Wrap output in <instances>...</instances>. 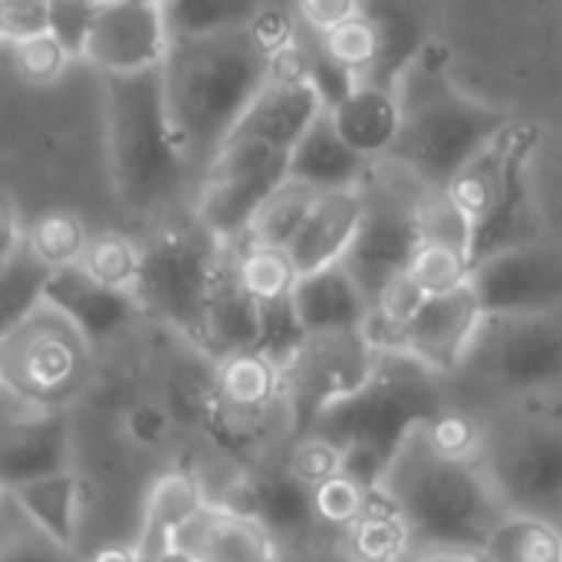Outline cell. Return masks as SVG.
<instances>
[{
	"label": "cell",
	"mask_w": 562,
	"mask_h": 562,
	"mask_svg": "<svg viewBox=\"0 0 562 562\" xmlns=\"http://www.w3.org/2000/svg\"><path fill=\"white\" fill-rule=\"evenodd\" d=\"M270 76L273 56L250 33V20L207 36L171 40L161 92L194 191Z\"/></svg>",
	"instance_id": "6da1fadb"
},
{
	"label": "cell",
	"mask_w": 562,
	"mask_h": 562,
	"mask_svg": "<svg viewBox=\"0 0 562 562\" xmlns=\"http://www.w3.org/2000/svg\"><path fill=\"white\" fill-rule=\"evenodd\" d=\"M105 158L119 204L142 221L175 214L184 191L194 201V178L168 122L161 69L105 76Z\"/></svg>",
	"instance_id": "7a4b0ae2"
},
{
	"label": "cell",
	"mask_w": 562,
	"mask_h": 562,
	"mask_svg": "<svg viewBox=\"0 0 562 562\" xmlns=\"http://www.w3.org/2000/svg\"><path fill=\"white\" fill-rule=\"evenodd\" d=\"M379 491L405 517L415 547L484 550L510 514L484 468L441 458L428 445L425 425L392 454Z\"/></svg>",
	"instance_id": "3957f363"
},
{
	"label": "cell",
	"mask_w": 562,
	"mask_h": 562,
	"mask_svg": "<svg viewBox=\"0 0 562 562\" xmlns=\"http://www.w3.org/2000/svg\"><path fill=\"white\" fill-rule=\"evenodd\" d=\"M395 92L405 109V128L392 158L428 188H448L477 151L514 125L510 112L474 99L451 82L445 53H438L431 40L405 66Z\"/></svg>",
	"instance_id": "277c9868"
},
{
	"label": "cell",
	"mask_w": 562,
	"mask_h": 562,
	"mask_svg": "<svg viewBox=\"0 0 562 562\" xmlns=\"http://www.w3.org/2000/svg\"><path fill=\"white\" fill-rule=\"evenodd\" d=\"M557 389H562V310L484 316L461 369L448 379L451 402L477 415Z\"/></svg>",
	"instance_id": "5b68a950"
},
{
	"label": "cell",
	"mask_w": 562,
	"mask_h": 562,
	"mask_svg": "<svg viewBox=\"0 0 562 562\" xmlns=\"http://www.w3.org/2000/svg\"><path fill=\"white\" fill-rule=\"evenodd\" d=\"M484 474L510 514L562 524V389L481 412Z\"/></svg>",
	"instance_id": "8992f818"
},
{
	"label": "cell",
	"mask_w": 562,
	"mask_h": 562,
	"mask_svg": "<svg viewBox=\"0 0 562 562\" xmlns=\"http://www.w3.org/2000/svg\"><path fill=\"white\" fill-rule=\"evenodd\" d=\"M451 405L448 382L408 359L405 352H379L369 382L333 405L313 428L339 451H369L385 464L402 441Z\"/></svg>",
	"instance_id": "52a82bcc"
},
{
	"label": "cell",
	"mask_w": 562,
	"mask_h": 562,
	"mask_svg": "<svg viewBox=\"0 0 562 562\" xmlns=\"http://www.w3.org/2000/svg\"><path fill=\"white\" fill-rule=\"evenodd\" d=\"M227 244L211 237L191 211L171 214L142 240L135 300L148 319L198 349L207 296Z\"/></svg>",
	"instance_id": "ba28073f"
},
{
	"label": "cell",
	"mask_w": 562,
	"mask_h": 562,
	"mask_svg": "<svg viewBox=\"0 0 562 562\" xmlns=\"http://www.w3.org/2000/svg\"><path fill=\"white\" fill-rule=\"evenodd\" d=\"M95 379V349L46 303L0 342V385L36 412H66Z\"/></svg>",
	"instance_id": "9c48e42d"
},
{
	"label": "cell",
	"mask_w": 562,
	"mask_h": 562,
	"mask_svg": "<svg viewBox=\"0 0 562 562\" xmlns=\"http://www.w3.org/2000/svg\"><path fill=\"white\" fill-rule=\"evenodd\" d=\"M428 184H422L408 168H402L395 158H382L366 165L359 178L362 191V224L356 234V244L342 267L352 273V280L369 296V306L382 283L408 267L415 247L422 244L418 224H415V204Z\"/></svg>",
	"instance_id": "30bf717a"
},
{
	"label": "cell",
	"mask_w": 562,
	"mask_h": 562,
	"mask_svg": "<svg viewBox=\"0 0 562 562\" xmlns=\"http://www.w3.org/2000/svg\"><path fill=\"white\" fill-rule=\"evenodd\" d=\"M286 151H277L254 138L231 135L221 155L198 181L191 214L221 244H240L257 211L286 181Z\"/></svg>",
	"instance_id": "8fae6325"
},
{
	"label": "cell",
	"mask_w": 562,
	"mask_h": 562,
	"mask_svg": "<svg viewBox=\"0 0 562 562\" xmlns=\"http://www.w3.org/2000/svg\"><path fill=\"white\" fill-rule=\"evenodd\" d=\"M375 359L379 352L366 333L303 336L293 356L280 366L293 435H310L333 405L356 395L369 382Z\"/></svg>",
	"instance_id": "7c38bea8"
},
{
	"label": "cell",
	"mask_w": 562,
	"mask_h": 562,
	"mask_svg": "<svg viewBox=\"0 0 562 562\" xmlns=\"http://www.w3.org/2000/svg\"><path fill=\"white\" fill-rule=\"evenodd\" d=\"M471 290L484 316L562 310V247L543 240L487 247L474 260Z\"/></svg>",
	"instance_id": "4fadbf2b"
},
{
	"label": "cell",
	"mask_w": 562,
	"mask_h": 562,
	"mask_svg": "<svg viewBox=\"0 0 562 562\" xmlns=\"http://www.w3.org/2000/svg\"><path fill=\"white\" fill-rule=\"evenodd\" d=\"M76 471V428L66 412H36L0 385V491Z\"/></svg>",
	"instance_id": "5bb4252c"
},
{
	"label": "cell",
	"mask_w": 562,
	"mask_h": 562,
	"mask_svg": "<svg viewBox=\"0 0 562 562\" xmlns=\"http://www.w3.org/2000/svg\"><path fill=\"white\" fill-rule=\"evenodd\" d=\"M171 49L165 3H99L82 59L105 76L161 69Z\"/></svg>",
	"instance_id": "9a60e30c"
},
{
	"label": "cell",
	"mask_w": 562,
	"mask_h": 562,
	"mask_svg": "<svg viewBox=\"0 0 562 562\" xmlns=\"http://www.w3.org/2000/svg\"><path fill=\"white\" fill-rule=\"evenodd\" d=\"M481 319H484V310L471 283L448 296H428V303L402 333L398 352H405L408 359H415L418 366H425L428 372L448 382L461 369L481 329Z\"/></svg>",
	"instance_id": "2e32d148"
},
{
	"label": "cell",
	"mask_w": 562,
	"mask_h": 562,
	"mask_svg": "<svg viewBox=\"0 0 562 562\" xmlns=\"http://www.w3.org/2000/svg\"><path fill=\"white\" fill-rule=\"evenodd\" d=\"M520 151H524V128L514 122L484 151H477L445 188L448 198L458 204V211L474 227L477 250L484 244V234L510 211L514 165H517Z\"/></svg>",
	"instance_id": "e0dca14e"
},
{
	"label": "cell",
	"mask_w": 562,
	"mask_h": 562,
	"mask_svg": "<svg viewBox=\"0 0 562 562\" xmlns=\"http://www.w3.org/2000/svg\"><path fill=\"white\" fill-rule=\"evenodd\" d=\"M43 303L56 310L69 326H76V333L92 349H102L122 339L135 326V319L145 316L132 293L95 283L82 267L49 273Z\"/></svg>",
	"instance_id": "ac0fdd59"
},
{
	"label": "cell",
	"mask_w": 562,
	"mask_h": 562,
	"mask_svg": "<svg viewBox=\"0 0 562 562\" xmlns=\"http://www.w3.org/2000/svg\"><path fill=\"white\" fill-rule=\"evenodd\" d=\"M171 553L188 562H280V543L273 533L237 510L204 507L171 540Z\"/></svg>",
	"instance_id": "d6986e66"
},
{
	"label": "cell",
	"mask_w": 562,
	"mask_h": 562,
	"mask_svg": "<svg viewBox=\"0 0 562 562\" xmlns=\"http://www.w3.org/2000/svg\"><path fill=\"white\" fill-rule=\"evenodd\" d=\"M362 191L356 188H342V191H323L306 221L300 224L296 237L286 247V257L293 263V270L300 277L336 267L349 257L359 224H362Z\"/></svg>",
	"instance_id": "ffe728a7"
},
{
	"label": "cell",
	"mask_w": 562,
	"mask_h": 562,
	"mask_svg": "<svg viewBox=\"0 0 562 562\" xmlns=\"http://www.w3.org/2000/svg\"><path fill=\"white\" fill-rule=\"evenodd\" d=\"M336 135L366 161L392 158L405 128V109L392 86L356 82L346 99H339L329 112Z\"/></svg>",
	"instance_id": "44dd1931"
},
{
	"label": "cell",
	"mask_w": 562,
	"mask_h": 562,
	"mask_svg": "<svg viewBox=\"0 0 562 562\" xmlns=\"http://www.w3.org/2000/svg\"><path fill=\"white\" fill-rule=\"evenodd\" d=\"M369 313V296L342 263L306 273L293 286V316L303 336L366 333Z\"/></svg>",
	"instance_id": "7402d4cb"
},
{
	"label": "cell",
	"mask_w": 562,
	"mask_h": 562,
	"mask_svg": "<svg viewBox=\"0 0 562 562\" xmlns=\"http://www.w3.org/2000/svg\"><path fill=\"white\" fill-rule=\"evenodd\" d=\"M257 346H260V306L244 290L234 267V247H227L214 290L207 296L198 349L211 362H224L231 356L257 352Z\"/></svg>",
	"instance_id": "603a6c76"
},
{
	"label": "cell",
	"mask_w": 562,
	"mask_h": 562,
	"mask_svg": "<svg viewBox=\"0 0 562 562\" xmlns=\"http://www.w3.org/2000/svg\"><path fill=\"white\" fill-rule=\"evenodd\" d=\"M204 507V494L184 464L158 471L142 491V517L135 533V550L142 553V560L151 562L171 553L175 533Z\"/></svg>",
	"instance_id": "cb8c5ba5"
},
{
	"label": "cell",
	"mask_w": 562,
	"mask_h": 562,
	"mask_svg": "<svg viewBox=\"0 0 562 562\" xmlns=\"http://www.w3.org/2000/svg\"><path fill=\"white\" fill-rule=\"evenodd\" d=\"M362 171H366V161L336 135L326 112L300 138V145L290 151V161H286V181L306 184L319 194L356 188Z\"/></svg>",
	"instance_id": "d4e9b609"
},
{
	"label": "cell",
	"mask_w": 562,
	"mask_h": 562,
	"mask_svg": "<svg viewBox=\"0 0 562 562\" xmlns=\"http://www.w3.org/2000/svg\"><path fill=\"white\" fill-rule=\"evenodd\" d=\"M16 507L46 530L56 543L79 553V533H82V507H86V481L79 471L53 474L33 484H23L10 491Z\"/></svg>",
	"instance_id": "484cf974"
},
{
	"label": "cell",
	"mask_w": 562,
	"mask_h": 562,
	"mask_svg": "<svg viewBox=\"0 0 562 562\" xmlns=\"http://www.w3.org/2000/svg\"><path fill=\"white\" fill-rule=\"evenodd\" d=\"M339 543L356 562H405L415 550L405 517L382 491L369 494L359 520L342 533Z\"/></svg>",
	"instance_id": "4316f807"
},
{
	"label": "cell",
	"mask_w": 562,
	"mask_h": 562,
	"mask_svg": "<svg viewBox=\"0 0 562 562\" xmlns=\"http://www.w3.org/2000/svg\"><path fill=\"white\" fill-rule=\"evenodd\" d=\"M316 43H319V53L336 69L349 72L356 82H369V79L379 76L385 40H382V26H379L375 13L369 7H362L356 16L339 23L333 33L319 36Z\"/></svg>",
	"instance_id": "83f0119b"
},
{
	"label": "cell",
	"mask_w": 562,
	"mask_h": 562,
	"mask_svg": "<svg viewBox=\"0 0 562 562\" xmlns=\"http://www.w3.org/2000/svg\"><path fill=\"white\" fill-rule=\"evenodd\" d=\"M484 557L487 562H562V524L533 514H507L484 543Z\"/></svg>",
	"instance_id": "f1b7e54d"
},
{
	"label": "cell",
	"mask_w": 562,
	"mask_h": 562,
	"mask_svg": "<svg viewBox=\"0 0 562 562\" xmlns=\"http://www.w3.org/2000/svg\"><path fill=\"white\" fill-rule=\"evenodd\" d=\"M46 280L49 270L26 247L0 263V342H7L43 306Z\"/></svg>",
	"instance_id": "f546056e"
},
{
	"label": "cell",
	"mask_w": 562,
	"mask_h": 562,
	"mask_svg": "<svg viewBox=\"0 0 562 562\" xmlns=\"http://www.w3.org/2000/svg\"><path fill=\"white\" fill-rule=\"evenodd\" d=\"M316 198H319V191H313L306 184H296V181H283L267 198V204L257 211V217H254V224H250V231H247V237L240 244L286 250L290 240L296 237L300 224L306 221Z\"/></svg>",
	"instance_id": "4dcf8cb0"
},
{
	"label": "cell",
	"mask_w": 562,
	"mask_h": 562,
	"mask_svg": "<svg viewBox=\"0 0 562 562\" xmlns=\"http://www.w3.org/2000/svg\"><path fill=\"white\" fill-rule=\"evenodd\" d=\"M23 247L49 270H69L82 263V254L89 247L86 224L69 211H46L23 231Z\"/></svg>",
	"instance_id": "1f68e13d"
},
{
	"label": "cell",
	"mask_w": 562,
	"mask_h": 562,
	"mask_svg": "<svg viewBox=\"0 0 562 562\" xmlns=\"http://www.w3.org/2000/svg\"><path fill=\"white\" fill-rule=\"evenodd\" d=\"M234 267H237L244 290L250 293V300L260 310L293 300V286H296L300 273L293 270L286 250L234 244Z\"/></svg>",
	"instance_id": "d6a6232c"
},
{
	"label": "cell",
	"mask_w": 562,
	"mask_h": 562,
	"mask_svg": "<svg viewBox=\"0 0 562 562\" xmlns=\"http://www.w3.org/2000/svg\"><path fill=\"white\" fill-rule=\"evenodd\" d=\"M95 283L132 293L138 283V267H142V240L122 234V231H99L89 234V247L79 263Z\"/></svg>",
	"instance_id": "836d02e7"
},
{
	"label": "cell",
	"mask_w": 562,
	"mask_h": 562,
	"mask_svg": "<svg viewBox=\"0 0 562 562\" xmlns=\"http://www.w3.org/2000/svg\"><path fill=\"white\" fill-rule=\"evenodd\" d=\"M0 562H82V553L40 530L10 494L0 504Z\"/></svg>",
	"instance_id": "e575fe53"
},
{
	"label": "cell",
	"mask_w": 562,
	"mask_h": 562,
	"mask_svg": "<svg viewBox=\"0 0 562 562\" xmlns=\"http://www.w3.org/2000/svg\"><path fill=\"white\" fill-rule=\"evenodd\" d=\"M415 224H418L422 244L448 247V250H458L471 260L477 257L474 227L468 224V217L458 211V204L448 198L445 188H425L422 191V198L415 204Z\"/></svg>",
	"instance_id": "d590c367"
},
{
	"label": "cell",
	"mask_w": 562,
	"mask_h": 562,
	"mask_svg": "<svg viewBox=\"0 0 562 562\" xmlns=\"http://www.w3.org/2000/svg\"><path fill=\"white\" fill-rule=\"evenodd\" d=\"M425 435H428V445L448 461H458V464L484 461V418L471 408H461L451 402L445 412L425 422Z\"/></svg>",
	"instance_id": "8d00e7d4"
},
{
	"label": "cell",
	"mask_w": 562,
	"mask_h": 562,
	"mask_svg": "<svg viewBox=\"0 0 562 562\" xmlns=\"http://www.w3.org/2000/svg\"><path fill=\"white\" fill-rule=\"evenodd\" d=\"M257 3H214V0H181L165 3V23L171 40L207 36L227 26H240L254 16Z\"/></svg>",
	"instance_id": "74e56055"
},
{
	"label": "cell",
	"mask_w": 562,
	"mask_h": 562,
	"mask_svg": "<svg viewBox=\"0 0 562 562\" xmlns=\"http://www.w3.org/2000/svg\"><path fill=\"white\" fill-rule=\"evenodd\" d=\"M471 270H474L471 257L448 250V247H435V244H418L405 267V273L422 286L425 296H448V293L468 286Z\"/></svg>",
	"instance_id": "f35d334b"
},
{
	"label": "cell",
	"mask_w": 562,
	"mask_h": 562,
	"mask_svg": "<svg viewBox=\"0 0 562 562\" xmlns=\"http://www.w3.org/2000/svg\"><path fill=\"white\" fill-rule=\"evenodd\" d=\"M372 491H362L359 484H352L349 477L336 474L333 481H326L323 487L310 491V504H313V520L319 527L323 537L342 540V533L359 520L366 501Z\"/></svg>",
	"instance_id": "ab89813d"
},
{
	"label": "cell",
	"mask_w": 562,
	"mask_h": 562,
	"mask_svg": "<svg viewBox=\"0 0 562 562\" xmlns=\"http://www.w3.org/2000/svg\"><path fill=\"white\" fill-rule=\"evenodd\" d=\"M175 418L155 395L128 398L119 412V431L132 451H161L175 435Z\"/></svg>",
	"instance_id": "60d3db41"
},
{
	"label": "cell",
	"mask_w": 562,
	"mask_h": 562,
	"mask_svg": "<svg viewBox=\"0 0 562 562\" xmlns=\"http://www.w3.org/2000/svg\"><path fill=\"white\" fill-rule=\"evenodd\" d=\"M283 464L286 471L306 487L316 491L326 481H333L342 468V454L333 441H326L323 435H300L290 441V448L283 451Z\"/></svg>",
	"instance_id": "b9f144b4"
},
{
	"label": "cell",
	"mask_w": 562,
	"mask_h": 562,
	"mask_svg": "<svg viewBox=\"0 0 562 562\" xmlns=\"http://www.w3.org/2000/svg\"><path fill=\"white\" fill-rule=\"evenodd\" d=\"M13 63H16V72L26 82L46 86V82L63 76V69L69 63V53L49 33H43L36 40H26V43L13 46Z\"/></svg>",
	"instance_id": "7bdbcfd3"
},
{
	"label": "cell",
	"mask_w": 562,
	"mask_h": 562,
	"mask_svg": "<svg viewBox=\"0 0 562 562\" xmlns=\"http://www.w3.org/2000/svg\"><path fill=\"white\" fill-rule=\"evenodd\" d=\"M95 7L99 3H49V36L69 53V59H82Z\"/></svg>",
	"instance_id": "ee69618b"
},
{
	"label": "cell",
	"mask_w": 562,
	"mask_h": 562,
	"mask_svg": "<svg viewBox=\"0 0 562 562\" xmlns=\"http://www.w3.org/2000/svg\"><path fill=\"white\" fill-rule=\"evenodd\" d=\"M49 33V3H0V36L10 46Z\"/></svg>",
	"instance_id": "f6af8a7d"
},
{
	"label": "cell",
	"mask_w": 562,
	"mask_h": 562,
	"mask_svg": "<svg viewBox=\"0 0 562 562\" xmlns=\"http://www.w3.org/2000/svg\"><path fill=\"white\" fill-rule=\"evenodd\" d=\"M293 10H296L300 26L319 40V36L333 33L339 23H346L349 16H356L362 10V3H356V0H306V3H296Z\"/></svg>",
	"instance_id": "bcb514c9"
},
{
	"label": "cell",
	"mask_w": 562,
	"mask_h": 562,
	"mask_svg": "<svg viewBox=\"0 0 562 562\" xmlns=\"http://www.w3.org/2000/svg\"><path fill=\"white\" fill-rule=\"evenodd\" d=\"M283 560L280 562H356L339 540L333 537H316V540H306V543H296V547H286L280 550Z\"/></svg>",
	"instance_id": "7dc6e473"
},
{
	"label": "cell",
	"mask_w": 562,
	"mask_h": 562,
	"mask_svg": "<svg viewBox=\"0 0 562 562\" xmlns=\"http://www.w3.org/2000/svg\"><path fill=\"white\" fill-rule=\"evenodd\" d=\"M23 231H26V227H20L16 207H13L10 198L0 191V263L10 260V257L23 247Z\"/></svg>",
	"instance_id": "c3c4849f"
},
{
	"label": "cell",
	"mask_w": 562,
	"mask_h": 562,
	"mask_svg": "<svg viewBox=\"0 0 562 562\" xmlns=\"http://www.w3.org/2000/svg\"><path fill=\"white\" fill-rule=\"evenodd\" d=\"M405 562H487L484 550H464V547H415Z\"/></svg>",
	"instance_id": "681fc988"
},
{
	"label": "cell",
	"mask_w": 562,
	"mask_h": 562,
	"mask_svg": "<svg viewBox=\"0 0 562 562\" xmlns=\"http://www.w3.org/2000/svg\"><path fill=\"white\" fill-rule=\"evenodd\" d=\"M82 562H145L142 553L135 550V543L122 540V543H102L99 550L86 553Z\"/></svg>",
	"instance_id": "f907efd6"
},
{
	"label": "cell",
	"mask_w": 562,
	"mask_h": 562,
	"mask_svg": "<svg viewBox=\"0 0 562 562\" xmlns=\"http://www.w3.org/2000/svg\"><path fill=\"white\" fill-rule=\"evenodd\" d=\"M151 562H188L181 553H165V557H158V560H151Z\"/></svg>",
	"instance_id": "816d5d0a"
},
{
	"label": "cell",
	"mask_w": 562,
	"mask_h": 562,
	"mask_svg": "<svg viewBox=\"0 0 562 562\" xmlns=\"http://www.w3.org/2000/svg\"><path fill=\"white\" fill-rule=\"evenodd\" d=\"M0 504H3V491H0Z\"/></svg>",
	"instance_id": "f5cc1de1"
},
{
	"label": "cell",
	"mask_w": 562,
	"mask_h": 562,
	"mask_svg": "<svg viewBox=\"0 0 562 562\" xmlns=\"http://www.w3.org/2000/svg\"><path fill=\"white\" fill-rule=\"evenodd\" d=\"M0 43H3V36H0Z\"/></svg>",
	"instance_id": "db71d44e"
}]
</instances>
